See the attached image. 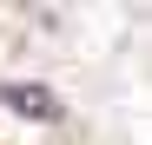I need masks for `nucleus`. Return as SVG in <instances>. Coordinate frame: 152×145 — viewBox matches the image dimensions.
Returning <instances> with one entry per match:
<instances>
[{
	"label": "nucleus",
	"mask_w": 152,
	"mask_h": 145,
	"mask_svg": "<svg viewBox=\"0 0 152 145\" xmlns=\"http://www.w3.org/2000/svg\"><path fill=\"white\" fill-rule=\"evenodd\" d=\"M7 106L27 112V119H53V112H60L53 99H46V86H7Z\"/></svg>",
	"instance_id": "1"
}]
</instances>
